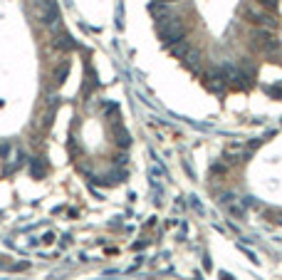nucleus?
<instances>
[{"label":"nucleus","mask_w":282,"mask_h":280,"mask_svg":"<svg viewBox=\"0 0 282 280\" xmlns=\"http://www.w3.org/2000/svg\"><path fill=\"white\" fill-rule=\"evenodd\" d=\"M52 47H55V50H60V52H69V50H74V47H77V43L72 40V35H69V32H60V35L52 40Z\"/></svg>","instance_id":"39448f33"},{"label":"nucleus","mask_w":282,"mask_h":280,"mask_svg":"<svg viewBox=\"0 0 282 280\" xmlns=\"http://www.w3.org/2000/svg\"><path fill=\"white\" fill-rule=\"evenodd\" d=\"M67 74H69V62H62V65L55 70V82H57V85H62L65 79H67Z\"/></svg>","instance_id":"0eeeda50"},{"label":"nucleus","mask_w":282,"mask_h":280,"mask_svg":"<svg viewBox=\"0 0 282 280\" xmlns=\"http://www.w3.org/2000/svg\"><path fill=\"white\" fill-rule=\"evenodd\" d=\"M158 3H169V5H174V3H178V0H158Z\"/></svg>","instance_id":"f8f14e48"},{"label":"nucleus","mask_w":282,"mask_h":280,"mask_svg":"<svg viewBox=\"0 0 282 280\" xmlns=\"http://www.w3.org/2000/svg\"><path fill=\"white\" fill-rule=\"evenodd\" d=\"M225 171H228V162H225V164H213V166H211V174H213V176H220V174H225Z\"/></svg>","instance_id":"1a4fd4ad"},{"label":"nucleus","mask_w":282,"mask_h":280,"mask_svg":"<svg viewBox=\"0 0 282 280\" xmlns=\"http://www.w3.org/2000/svg\"><path fill=\"white\" fill-rule=\"evenodd\" d=\"M35 13H37V20L45 27H52V30L60 27V10H57V5L52 3V0H37Z\"/></svg>","instance_id":"f03ea898"},{"label":"nucleus","mask_w":282,"mask_h":280,"mask_svg":"<svg viewBox=\"0 0 282 280\" xmlns=\"http://www.w3.org/2000/svg\"><path fill=\"white\" fill-rule=\"evenodd\" d=\"M169 50H171V55H174V57H178L181 62H183V60H186L188 55H193V52H195V47H193V45L188 43V40H181V43L171 45Z\"/></svg>","instance_id":"423d86ee"},{"label":"nucleus","mask_w":282,"mask_h":280,"mask_svg":"<svg viewBox=\"0 0 282 280\" xmlns=\"http://www.w3.org/2000/svg\"><path fill=\"white\" fill-rule=\"evenodd\" d=\"M258 5H262L265 10H272V13H275V8H277V0H258Z\"/></svg>","instance_id":"9d476101"},{"label":"nucleus","mask_w":282,"mask_h":280,"mask_svg":"<svg viewBox=\"0 0 282 280\" xmlns=\"http://www.w3.org/2000/svg\"><path fill=\"white\" fill-rule=\"evenodd\" d=\"M156 32H158V40H161L166 47H171V45L181 43V40H186V25H183L176 15L169 18V20H164V23H158V25H156Z\"/></svg>","instance_id":"f257e3e1"},{"label":"nucleus","mask_w":282,"mask_h":280,"mask_svg":"<svg viewBox=\"0 0 282 280\" xmlns=\"http://www.w3.org/2000/svg\"><path fill=\"white\" fill-rule=\"evenodd\" d=\"M149 13H151V18L156 20V25L164 23V20H169V18H174V8H171L169 3H158V0H153V3L149 5Z\"/></svg>","instance_id":"20e7f679"},{"label":"nucleus","mask_w":282,"mask_h":280,"mask_svg":"<svg viewBox=\"0 0 282 280\" xmlns=\"http://www.w3.org/2000/svg\"><path fill=\"white\" fill-rule=\"evenodd\" d=\"M245 18H248V23H253L255 27H275L277 25V18H275V13L272 10H265L262 5H258V3H253V5H248L245 8Z\"/></svg>","instance_id":"7ed1b4c3"},{"label":"nucleus","mask_w":282,"mask_h":280,"mask_svg":"<svg viewBox=\"0 0 282 280\" xmlns=\"http://www.w3.org/2000/svg\"><path fill=\"white\" fill-rule=\"evenodd\" d=\"M30 164H32L30 169H32V176H35V179H40V176L45 174V162H37V159H32Z\"/></svg>","instance_id":"6e6552de"},{"label":"nucleus","mask_w":282,"mask_h":280,"mask_svg":"<svg viewBox=\"0 0 282 280\" xmlns=\"http://www.w3.org/2000/svg\"><path fill=\"white\" fill-rule=\"evenodd\" d=\"M10 151V141H0V156H5Z\"/></svg>","instance_id":"9b49d317"}]
</instances>
